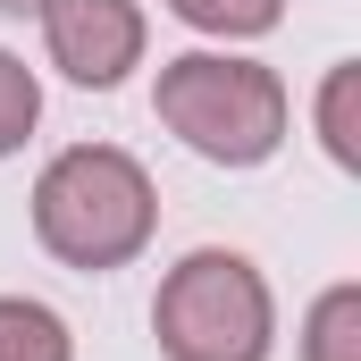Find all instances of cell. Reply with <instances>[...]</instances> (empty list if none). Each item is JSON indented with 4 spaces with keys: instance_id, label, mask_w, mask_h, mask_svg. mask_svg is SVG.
<instances>
[{
    "instance_id": "7a4b0ae2",
    "label": "cell",
    "mask_w": 361,
    "mask_h": 361,
    "mask_svg": "<svg viewBox=\"0 0 361 361\" xmlns=\"http://www.w3.org/2000/svg\"><path fill=\"white\" fill-rule=\"evenodd\" d=\"M152 109L210 169H261L286 143V118H294L286 76L261 68V59H235V51H177V59H160Z\"/></svg>"
},
{
    "instance_id": "30bf717a",
    "label": "cell",
    "mask_w": 361,
    "mask_h": 361,
    "mask_svg": "<svg viewBox=\"0 0 361 361\" xmlns=\"http://www.w3.org/2000/svg\"><path fill=\"white\" fill-rule=\"evenodd\" d=\"M0 8H8V17H25V8H34V0H0Z\"/></svg>"
},
{
    "instance_id": "5b68a950",
    "label": "cell",
    "mask_w": 361,
    "mask_h": 361,
    "mask_svg": "<svg viewBox=\"0 0 361 361\" xmlns=\"http://www.w3.org/2000/svg\"><path fill=\"white\" fill-rule=\"evenodd\" d=\"M0 361H76V336L51 302L34 294H0Z\"/></svg>"
},
{
    "instance_id": "ba28073f",
    "label": "cell",
    "mask_w": 361,
    "mask_h": 361,
    "mask_svg": "<svg viewBox=\"0 0 361 361\" xmlns=\"http://www.w3.org/2000/svg\"><path fill=\"white\" fill-rule=\"evenodd\" d=\"M193 34H219V42H252L286 17V0H169Z\"/></svg>"
},
{
    "instance_id": "52a82bcc",
    "label": "cell",
    "mask_w": 361,
    "mask_h": 361,
    "mask_svg": "<svg viewBox=\"0 0 361 361\" xmlns=\"http://www.w3.org/2000/svg\"><path fill=\"white\" fill-rule=\"evenodd\" d=\"M353 92H361V68H353V59H336V68L319 76V143H328V160H336V169H361Z\"/></svg>"
},
{
    "instance_id": "6da1fadb",
    "label": "cell",
    "mask_w": 361,
    "mask_h": 361,
    "mask_svg": "<svg viewBox=\"0 0 361 361\" xmlns=\"http://www.w3.org/2000/svg\"><path fill=\"white\" fill-rule=\"evenodd\" d=\"M152 227H160L152 169L135 152H118V143H68L34 177V244L59 269L109 277L152 244Z\"/></svg>"
},
{
    "instance_id": "9c48e42d",
    "label": "cell",
    "mask_w": 361,
    "mask_h": 361,
    "mask_svg": "<svg viewBox=\"0 0 361 361\" xmlns=\"http://www.w3.org/2000/svg\"><path fill=\"white\" fill-rule=\"evenodd\" d=\"M34 126H42V85H34V68H25L17 51H0V160L25 152Z\"/></svg>"
},
{
    "instance_id": "8992f818",
    "label": "cell",
    "mask_w": 361,
    "mask_h": 361,
    "mask_svg": "<svg viewBox=\"0 0 361 361\" xmlns=\"http://www.w3.org/2000/svg\"><path fill=\"white\" fill-rule=\"evenodd\" d=\"M302 361H361V286H328L302 311Z\"/></svg>"
},
{
    "instance_id": "277c9868",
    "label": "cell",
    "mask_w": 361,
    "mask_h": 361,
    "mask_svg": "<svg viewBox=\"0 0 361 361\" xmlns=\"http://www.w3.org/2000/svg\"><path fill=\"white\" fill-rule=\"evenodd\" d=\"M34 17H42V51L68 85L109 92L143 68V42H152L143 0H34Z\"/></svg>"
},
{
    "instance_id": "3957f363",
    "label": "cell",
    "mask_w": 361,
    "mask_h": 361,
    "mask_svg": "<svg viewBox=\"0 0 361 361\" xmlns=\"http://www.w3.org/2000/svg\"><path fill=\"white\" fill-rule=\"evenodd\" d=\"M152 336H160L169 361H269V345H277L269 277L227 244L185 252L152 294Z\"/></svg>"
}]
</instances>
